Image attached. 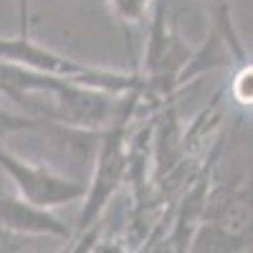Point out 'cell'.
I'll list each match as a JSON object with an SVG mask.
<instances>
[{"instance_id": "cell-2", "label": "cell", "mask_w": 253, "mask_h": 253, "mask_svg": "<svg viewBox=\"0 0 253 253\" xmlns=\"http://www.w3.org/2000/svg\"><path fill=\"white\" fill-rule=\"evenodd\" d=\"M0 58L20 63V66H31L36 71H46V74H53L61 79H71L76 84H86V86H94V89L112 91V94L142 89V79L137 71L126 74V71L91 66L86 61L69 58V56L43 46V43H38L31 36H18V33L13 38L0 36Z\"/></svg>"}, {"instance_id": "cell-5", "label": "cell", "mask_w": 253, "mask_h": 253, "mask_svg": "<svg viewBox=\"0 0 253 253\" xmlns=\"http://www.w3.org/2000/svg\"><path fill=\"white\" fill-rule=\"evenodd\" d=\"M0 230L8 236H46L63 241L71 236L69 225L51 215V210L31 205L18 195H8L5 190H0Z\"/></svg>"}, {"instance_id": "cell-3", "label": "cell", "mask_w": 253, "mask_h": 253, "mask_svg": "<svg viewBox=\"0 0 253 253\" xmlns=\"http://www.w3.org/2000/svg\"><path fill=\"white\" fill-rule=\"evenodd\" d=\"M246 248H251V187L243 177L230 180V185L213 182L190 251Z\"/></svg>"}, {"instance_id": "cell-10", "label": "cell", "mask_w": 253, "mask_h": 253, "mask_svg": "<svg viewBox=\"0 0 253 253\" xmlns=\"http://www.w3.org/2000/svg\"><path fill=\"white\" fill-rule=\"evenodd\" d=\"M5 241H8V233H3V230H0V251H5V248H10V246H8Z\"/></svg>"}, {"instance_id": "cell-8", "label": "cell", "mask_w": 253, "mask_h": 253, "mask_svg": "<svg viewBox=\"0 0 253 253\" xmlns=\"http://www.w3.org/2000/svg\"><path fill=\"white\" fill-rule=\"evenodd\" d=\"M43 122H36L26 114H13L8 109L0 107V142H3L5 137L10 134H18V132H38V129H43Z\"/></svg>"}, {"instance_id": "cell-1", "label": "cell", "mask_w": 253, "mask_h": 253, "mask_svg": "<svg viewBox=\"0 0 253 253\" xmlns=\"http://www.w3.org/2000/svg\"><path fill=\"white\" fill-rule=\"evenodd\" d=\"M132 117H122L107 124L99 132L96 139V155H94V170L91 180L84 193V205L79 213V236H86L99 223L101 213L114 200V195L129 180V160H132Z\"/></svg>"}, {"instance_id": "cell-4", "label": "cell", "mask_w": 253, "mask_h": 253, "mask_svg": "<svg viewBox=\"0 0 253 253\" xmlns=\"http://www.w3.org/2000/svg\"><path fill=\"white\" fill-rule=\"evenodd\" d=\"M0 170L15 185L18 198L28 200L31 205L46 208V210L58 208V205H69V203H79L84 198V193H86V182L71 180L46 165L18 157L3 142H0Z\"/></svg>"}, {"instance_id": "cell-9", "label": "cell", "mask_w": 253, "mask_h": 253, "mask_svg": "<svg viewBox=\"0 0 253 253\" xmlns=\"http://www.w3.org/2000/svg\"><path fill=\"white\" fill-rule=\"evenodd\" d=\"M18 10V36H31L33 31V0H15Z\"/></svg>"}, {"instance_id": "cell-6", "label": "cell", "mask_w": 253, "mask_h": 253, "mask_svg": "<svg viewBox=\"0 0 253 253\" xmlns=\"http://www.w3.org/2000/svg\"><path fill=\"white\" fill-rule=\"evenodd\" d=\"M104 3H107V8L112 10V15L119 20V26L124 31V38H126V51H129V58L134 61L132 31L150 15V8H152L155 0H104Z\"/></svg>"}, {"instance_id": "cell-7", "label": "cell", "mask_w": 253, "mask_h": 253, "mask_svg": "<svg viewBox=\"0 0 253 253\" xmlns=\"http://www.w3.org/2000/svg\"><path fill=\"white\" fill-rule=\"evenodd\" d=\"M225 94L241 107H251V99H253V63L251 61L241 63L236 69L233 79L225 86Z\"/></svg>"}]
</instances>
